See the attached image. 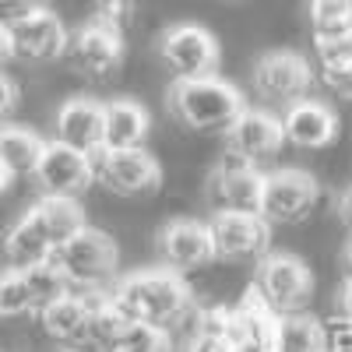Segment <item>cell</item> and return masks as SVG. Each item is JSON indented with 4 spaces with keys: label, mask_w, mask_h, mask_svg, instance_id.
Segmentation results:
<instances>
[{
    "label": "cell",
    "mask_w": 352,
    "mask_h": 352,
    "mask_svg": "<svg viewBox=\"0 0 352 352\" xmlns=\"http://www.w3.org/2000/svg\"><path fill=\"white\" fill-rule=\"evenodd\" d=\"M109 300L138 324L176 328L194 307V292L187 278L173 268H148L120 278L109 289Z\"/></svg>",
    "instance_id": "obj_1"
},
{
    "label": "cell",
    "mask_w": 352,
    "mask_h": 352,
    "mask_svg": "<svg viewBox=\"0 0 352 352\" xmlns=\"http://www.w3.org/2000/svg\"><path fill=\"white\" fill-rule=\"evenodd\" d=\"M169 109L190 131L226 134L247 106L236 85H229L219 74H208V78H176L169 88Z\"/></svg>",
    "instance_id": "obj_2"
},
{
    "label": "cell",
    "mask_w": 352,
    "mask_h": 352,
    "mask_svg": "<svg viewBox=\"0 0 352 352\" xmlns=\"http://www.w3.org/2000/svg\"><path fill=\"white\" fill-rule=\"evenodd\" d=\"M53 261L60 264L74 292H109V282L116 278V264H120V250H116L109 232L85 226L78 236H71L53 254Z\"/></svg>",
    "instance_id": "obj_3"
},
{
    "label": "cell",
    "mask_w": 352,
    "mask_h": 352,
    "mask_svg": "<svg viewBox=\"0 0 352 352\" xmlns=\"http://www.w3.org/2000/svg\"><path fill=\"white\" fill-rule=\"evenodd\" d=\"M250 289L272 314H296L314 296V275L307 268V261L292 254H264L257 261Z\"/></svg>",
    "instance_id": "obj_4"
},
{
    "label": "cell",
    "mask_w": 352,
    "mask_h": 352,
    "mask_svg": "<svg viewBox=\"0 0 352 352\" xmlns=\"http://www.w3.org/2000/svg\"><path fill=\"white\" fill-rule=\"evenodd\" d=\"M320 201V184L307 169H275L264 173L261 194V219L268 226H292L303 222Z\"/></svg>",
    "instance_id": "obj_5"
},
{
    "label": "cell",
    "mask_w": 352,
    "mask_h": 352,
    "mask_svg": "<svg viewBox=\"0 0 352 352\" xmlns=\"http://www.w3.org/2000/svg\"><path fill=\"white\" fill-rule=\"evenodd\" d=\"M92 166L96 180L120 197L152 194L162 184V166L148 148H102L92 155Z\"/></svg>",
    "instance_id": "obj_6"
},
{
    "label": "cell",
    "mask_w": 352,
    "mask_h": 352,
    "mask_svg": "<svg viewBox=\"0 0 352 352\" xmlns=\"http://www.w3.org/2000/svg\"><path fill=\"white\" fill-rule=\"evenodd\" d=\"M314 85V67L307 56L292 53V50H275L264 53L254 64V92L268 102V106H292L307 99Z\"/></svg>",
    "instance_id": "obj_7"
},
{
    "label": "cell",
    "mask_w": 352,
    "mask_h": 352,
    "mask_svg": "<svg viewBox=\"0 0 352 352\" xmlns=\"http://www.w3.org/2000/svg\"><path fill=\"white\" fill-rule=\"evenodd\" d=\"M159 56L176 78H208L219 67V43L204 25H169L159 36Z\"/></svg>",
    "instance_id": "obj_8"
},
{
    "label": "cell",
    "mask_w": 352,
    "mask_h": 352,
    "mask_svg": "<svg viewBox=\"0 0 352 352\" xmlns=\"http://www.w3.org/2000/svg\"><path fill=\"white\" fill-rule=\"evenodd\" d=\"M8 36H11V56L28 60V64L56 60L67 50V28L60 14H53L46 4L8 18Z\"/></svg>",
    "instance_id": "obj_9"
},
{
    "label": "cell",
    "mask_w": 352,
    "mask_h": 352,
    "mask_svg": "<svg viewBox=\"0 0 352 352\" xmlns=\"http://www.w3.org/2000/svg\"><path fill=\"white\" fill-rule=\"evenodd\" d=\"M208 232H212L215 261H229V264L261 261L272 243V226L261 215H247V212H215Z\"/></svg>",
    "instance_id": "obj_10"
},
{
    "label": "cell",
    "mask_w": 352,
    "mask_h": 352,
    "mask_svg": "<svg viewBox=\"0 0 352 352\" xmlns=\"http://www.w3.org/2000/svg\"><path fill=\"white\" fill-rule=\"evenodd\" d=\"M32 176L43 187V194L78 197L88 184H96V166H92V155L74 152L60 141H46V148H43L39 166H36Z\"/></svg>",
    "instance_id": "obj_11"
},
{
    "label": "cell",
    "mask_w": 352,
    "mask_h": 352,
    "mask_svg": "<svg viewBox=\"0 0 352 352\" xmlns=\"http://www.w3.org/2000/svg\"><path fill=\"white\" fill-rule=\"evenodd\" d=\"M212 194L219 201V212H247V215H261V194H264V173L226 152L212 173Z\"/></svg>",
    "instance_id": "obj_12"
},
{
    "label": "cell",
    "mask_w": 352,
    "mask_h": 352,
    "mask_svg": "<svg viewBox=\"0 0 352 352\" xmlns=\"http://www.w3.org/2000/svg\"><path fill=\"white\" fill-rule=\"evenodd\" d=\"M159 254L166 261V268L180 272V275L212 264L215 250H212L208 222H194V219H173V222H166L159 229Z\"/></svg>",
    "instance_id": "obj_13"
},
{
    "label": "cell",
    "mask_w": 352,
    "mask_h": 352,
    "mask_svg": "<svg viewBox=\"0 0 352 352\" xmlns=\"http://www.w3.org/2000/svg\"><path fill=\"white\" fill-rule=\"evenodd\" d=\"M282 144H285L282 120L272 109H243L236 120H232V127L226 131V152L240 155L254 166L272 159Z\"/></svg>",
    "instance_id": "obj_14"
},
{
    "label": "cell",
    "mask_w": 352,
    "mask_h": 352,
    "mask_svg": "<svg viewBox=\"0 0 352 352\" xmlns=\"http://www.w3.org/2000/svg\"><path fill=\"white\" fill-rule=\"evenodd\" d=\"M67 60L88 74V78H106L120 67L124 60V36L109 32V28L88 21L85 28H78L74 36H67Z\"/></svg>",
    "instance_id": "obj_15"
},
{
    "label": "cell",
    "mask_w": 352,
    "mask_h": 352,
    "mask_svg": "<svg viewBox=\"0 0 352 352\" xmlns=\"http://www.w3.org/2000/svg\"><path fill=\"white\" fill-rule=\"evenodd\" d=\"M282 134L289 144H296V148H328L338 134V116L328 102L320 99H300L282 109Z\"/></svg>",
    "instance_id": "obj_16"
},
{
    "label": "cell",
    "mask_w": 352,
    "mask_h": 352,
    "mask_svg": "<svg viewBox=\"0 0 352 352\" xmlns=\"http://www.w3.org/2000/svg\"><path fill=\"white\" fill-rule=\"evenodd\" d=\"M56 138L74 152L85 155H96L102 152V102L88 99V96H74L67 99L60 109H56V120H53Z\"/></svg>",
    "instance_id": "obj_17"
},
{
    "label": "cell",
    "mask_w": 352,
    "mask_h": 352,
    "mask_svg": "<svg viewBox=\"0 0 352 352\" xmlns=\"http://www.w3.org/2000/svg\"><path fill=\"white\" fill-rule=\"evenodd\" d=\"M99 292H67V296L60 300H53L50 307L39 310V324L43 331L53 338V342H60V345H81L85 338V324H88V314H92V303H96Z\"/></svg>",
    "instance_id": "obj_18"
},
{
    "label": "cell",
    "mask_w": 352,
    "mask_h": 352,
    "mask_svg": "<svg viewBox=\"0 0 352 352\" xmlns=\"http://www.w3.org/2000/svg\"><path fill=\"white\" fill-rule=\"evenodd\" d=\"M148 138V109L138 99L102 102V148H144Z\"/></svg>",
    "instance_id": "obj_19"
},
{
    "label": "cell",
    "mask_w": 352,
    "mask_h": 352,
    "mask_svg": "<svg viewBox=\"0 0 352 352\" xmlns=\"http://www.w3.org/2000/svg\"><path fill=\"white\" fill-rule=\"evenodd\" d=\"M28 215H32V222L39 226V232L46 236V243L53 247V254L88 226L78 197H53V194H43L32 208H28Z\"/></svg>",
    "instance_id": "obj_20"
},
{
    "label": "cell",
    "mask_w": 352,
    "mask_h": 352,
    "mask_svg": "<svg viewBox=\"0 0 352 352\" xmlns=\"http://www.w3.org/2000/svg\"><path fill=\"white\" fill-rule=\"evenodd\" d=\"M324 349H328V331L314 314L296 310L275 317L272 352H324Z\"/></svg>",
    "instance_id": "obj_21"
},
{
    "label": "cell",
    "mask_w": 352,
    "mask_h": 352,
    "mask_svg": "<svg viewBox=\"0 0 352 352\" xmlns=\"http://www.w3.org/2000/svg\"><path fill=\"white\" fill-rule=\"evenodd\" d=\"M127 328H131V317L109 300V292H99L96 303H92V314H88L81 349H88V352H113L116 345H120Z\"/></svg>",
    "instance_id": "obj_22"
},
{
    "label": "cell",
    "mask_w": 352,
    "mask_h": 352,
    "mask_svg": "<svg viewBox=\"0 0 352 352\" xmlns=\"http://www.w3.org/2000/svg\"><path fill=\"white\" fill-rule=\"evenodd\" d=\"M4 257H8V268H32V264H43V261H53V247L46 243V236L39 232V226L32 222V215H21L4 236Z\"/></svg>",
    "instance_id": "obj_23"
},
{
    "label": "cell",
    "mask_w": 352,
    "mask_h": 352,
    "mask_svg": "<svg viewBox=\"0 0 352 352\" xmlns=\"http://www.w3.org/2000/svg\"><path fill=\"white\" fill-rule=\"evenodd\" d=\"M46 148V141L18 124L0 127V162L11 169V176H32L39 166V155Z\"/></svg>",
    "instance_id": "obj_24"
},
{
    "label": "cell",
    "mask_w": 352,
    "mask_h": 352,
    "mask_svg": "<svg viewBox=\"0 0 352 352\" xmlns=\"http://www.w3.org/2000/svg\"><path fill=\"white\" fill-rule=\"evenodd\" d=\"M314 39H349L352 32V0H310L307 4Z\"/></svg>",
    "instance_id": "obj_25"
},
{
    "label": "cell",
    "mask_w": 352,
    "mask_h": 352,
    "mask_svg": "<svg viewBox=\"0 0 352 352\" xmlns=\"http://www.w3.org/2000/svg\"><path fill=\"white\" fill-rule=\"evenodd\" d=\"M25 282H28V292H32L36 314L43 307H50L53 300H60V296L71 292V282H67V275L60 272V264H56V261H43V264L25 268Z\"/></svg>",
    "instance_id": "obj_26"
},
{
    "label": "cell",
    "mask_w": 352,
    "mask_h": 352,
    "mask_svg": "<svg viewBox=\"0 0 352 352\" xmlns=\"http://www.w3.org/2000/svg\"><path fill=\"white\" fill-rule=\"evenodd\" d=\"M25 314H36L25 272L4 268L0 272V317H25Z\"/></svg>",
    "instance_id": "obj_27"
},
{
    "label": "cell",
    "mask_w": 352,
    "mask_h": 352,
    "mask_svg": "<svg viewBox=\"0 0 352 352\" xmlns=\"http://www.w3.org/2000/svg\"><path fill=\"white\" fill-rule=\"evenodd\" d=\"M113 352H173V342H169L166 328L138 324V320H131V328L124 331L120 345H116Z\"/></svg>",
    "instance_id": "obj_28"
},
{
    "label": "cell",
    "mask_w": 352,
    "mask_h": 352,
    "mask_svg": "<svg viewBox=\"0 0 352 352\" xmlns=\"http://www.w3.org/2000/svg\"><path fill=\"white\" fill-rule=\"evenodd\" d=\"M320 85H324L331 96L352 102V53L335 56V60H324V64H320Z\"/></svg>",
    "instance_id": "obj_29"
},
{
    "label": "cell",
    "mask_w": 352,
    "mask_h": 352,
    "mask_svg": "<svg viewBox=\"0 0 352 352\" xmlns=\"http://www.w3.org/2000/svg\"><path fill=\"white\" fill-rule=\"evenodd\" d=\"M92 21L109 28V32H116V36H124L131 28V21H134V4L131 0H99Z\"/></svg>",
    "instance_id": "obj_30"
},
{
    "label": "cell",
    "mask_w": 352,
    "mask_h": 352,
    "mask_svg": "<svg viewBox=\"0 0 352 352\" xmlns=\"http://www.w3.org/2000/svg\"><path fill=\"white\" fill-rule=\"evenodd\" d=\"M328 331V349L324 352H352V320L335 317L331 324H324Z\"/></svg>",
    "instance_id": "obj_31"
},
{
    "label": "cell",
    "mask_w": 352,
    "mask_h": 352,
    "mask_svg": "<svg viewBox=\"0 0 352 352\" xmlns=\"http://www.w3.org/2000/svg\"><path fill=\"white\" fill-rule=\"evenodd\" d=\"M14 102H18V88H14V81L0 71V120L14 109Z\"/></svg>",
    "instance_id": "obj_32"
},
{
    "label": "cell",
    "mask_w": 352,
    "mask_h": 352,
    "mask_svg": "<svg viewBox=\"0 0 352 352\" xmlns=\"http://www.w3.org/2000/svg\"><path fill=\"white\" fill-rule=\"evenodd\" d=\"M335 208H338V219L349 226V232H352V184L338 194V204H335Z\"/></svg>",
    "instance_id": "obj_33"
},
{
    "label": "cell",
    "mask_w": 352,
    "mask_h": 352,
    "mask_svg": "<svg viewBox=\"0 0 352 352\" xmlns=\"http://www.w3.org/2000/svg\"><path fill=\"white\" fill-rule=\"evenodd\" d=\"M46 0H0V11H8V18H14V14H21V11H28V8H43Z\"/></svg>",
    "instance_id": "obj_34"
},
{
    "label": "cell",
    "mask_w": 352,
    "mask_h": 352,
    "mask_svg": "<svg viewBox=\"0 0 352 352\" xmlns=\"http://www.w3.org/2000/svg\"><path fill=\"white\" fill-rule=\"evenodd\" d=\"M338 317L352 320V278H345V285L338 289Z\"/></svg>",
    "instance_id": "obj_35"
},
{
    "label": "cell",
    "mask_w": 352,
    "mask_h": 352,
    "mask_svg": "<svg viewBox=\"0 0 352 352\" xmlns=\"http://www.w3.org/2000/svg\"><path fill=\"white\" fill-rule=\"evenodd\" d=\"M11 60V36H8V21H0V64Z\"/></svg>",
    "instance_id": "obj_36"
},
{
    "label": "cell",
    "mask_w": 352,
    "mask_h": 352,
    "mask_svg": "<svg viewBox=\"0 0 352 352\" xmlns=\"http://www.w3.org/2000/svg\"><path fill=\"white\" fill-rule=\"evenodd\" d=\"M11 180H14V176H11V169H8L4 162H0V194H4V190L11 187Z\"/></svg>",
    "instance_id": "obj_37"
},
{
    "label": "cell",
    "mask_w": 352,
    "mask_h": 352,
    "mask_svg": "<svg viewBox=\"0 0 352 352\" xmlns=\"http://www.w3.org/2000/svg\"><path fill=\"white\" fill-rule=\"evenodd\" d=\"M345 278H352V240H349V247H345Z\"/></svg>",
    "instance_id": "obj_38"
},
{
    "label": "cell",
    "mask_w": 352,
    "mask_h": 352,
    "mask_svg": "<svg viewBox=\"0 0 352 352\" xmlns=\"http://www.w3.org/2000/svg\"><path fill=\"white\" fill-rule=\"evenodd\" d=\"M64 352H88V349H81V345H71V349H64Z\"/></svg>",
    "instance_id": "obj_39"
},
{
    "label": "cell",
    "mask_w": 352,
    "mask_h": 352,
    "mask_svg": "<svg viewBox=\"0 0 352 352\" xmlns=\"http://www.w3.org/2000/svg\"><path fill=\"white\" fill-rule=\"evenodd\" d=\"M349 53H352V32H349Z\"/></svg>",
    "instance_id": "obj_40"
}]
</instances>
